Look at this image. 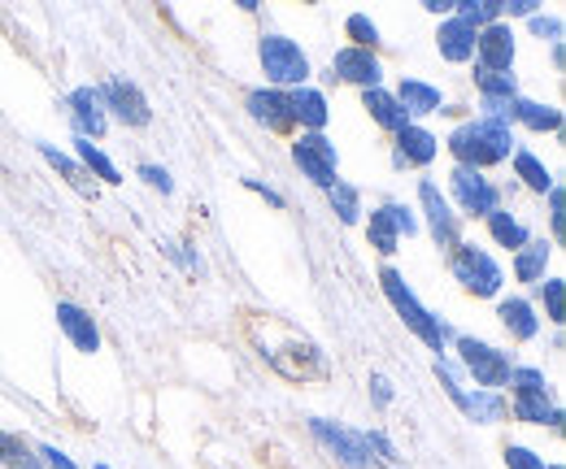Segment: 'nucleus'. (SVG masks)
Returning a JSON list of instances; mask_svg holds the SVG:
<instances>
[{"label": "nucleus", "instance_id": "obj_5", "mask_svg": "<svg viewBox=\"0 0 566 469\" xmlns=\"http://www.w3.org/2000/svg\"><path fill=\"white\" fill-rule=\"evenodd\" d=\"M453 348H458V361H462V370L475 379L480 392L505 387V379H510V370H514L510 352H501L496 343L475 339V335H453Z\"/></svg>", "mask_w": 566, "mask_h": 469}, {"label": "nucleus", "instance_id": "obj_4", "mask_svg": "<svg viewBox=\"0 0 566 469\" xmlns=\"http://www.w3.org/2000/svg\"><path fill=\"white\" fill-rule=\"evenodd\" d=\"M449 274L462 283V291H471V296H480V300H493V296H501V287H505L501 266H496L480 244H471V239H462V244L449 253Z\"/></svg>", "mask_w": 566, "mask_h": 469}, {"label": "nucleus", "instance_id": "obj_35", "mask_svg": "<svg viewBox=\"0 0 566 469\" xmlns=\"http://www.w3.org/2000/svg\"><path fill=\"white\" fill-rule=\"evenodd\" d=\"M345 35L354 40L349 49H361V53H375L384 40H379V22L370 18V13H349L345 18Z\"/></svg>", "mask_w": 566, "mask_h": 469}, {"label": "nucleus", "instance_id": "obj_52", "mask_svg": "<svg viewBox=\"0 0 566 469\" xmlns=\"http://www.w3.org/2000/svg\"><path fill=\"white\" fill-rule=\"evenodd\" d=\"M92 469H109V466H92Z\"/></svg>", "mask_w": 566, "mask_h": 469}, {"label": "nucleus", "instance_id": "obj_20", "mask_svg": "<svg viewBox=\"0 0 566 469\" xmlns=\"http://www.w3.org/2000/svg\"><path fill=\"white\" fill-rule=\"evenodd\" d=\"M510 122H518V127H527V131H536V135H558L563 131V109H558V105H545V100L514 96Z\"/></svg>", "mask_w": 566, "mask_h": 469}, {"label": "nucleus", "instance_id": "obj_21", "mask_svg": "<svg viewBox=\"0 0 566 469\" xmlns=\"http://www.w3.org/2000/svg\"><path fill=\"white\" fill-rule=\"evenodd\" d=\"M361 109L370 114L375 127H384L388 135H397L410 127V114L397 105V96H392L388 87H366V92H361Z\"/></svg>", "mask_w": 566, "mask_h": 469}, {"label": "nucleus", "instance_id": "obj_36", "mask_svg": "<svg viewBox=\"0 0 566 469\" xmlns=\"http://www.w3.org/2000/svg\"><path fill=\"white\" fill-rule=\"evenodd\" d=\"M0 466L4 469H44L40 466V457H35V448H27L18 435H9V430H0Z\"/></svg>", "mask_w": 566, "mask_h": 469}, {"label": "nucleus", "instance_id": "obj_50", "mask_svg": "<svg viewBox=\"0 0 566 469\" xmlns=\"http://www.w3.org/2000/svg\"><path fill=\"white\" fill-rule=\"evenodd\" d=\"M453 4H458V0H423L427 13H440V18H453Z\"/></svg>", "mask_w": 566, "mask_h": 469}, {"label": "nucleus", "instance_id": "obj_1", "mask_svg": "<svg viewBox=\"0 0 566 469\" xmlns=\"http://www.w3.org/2000/svg\"><path fill=\"white\" fill-rule=\"evenodd\" d=\"M444 148L453 152V161H458V166H467V170H480V174H484L489 166L514 157V131H510L505 122L471 118V122H462V127H453V131H449Z\"/></svg>", "mask_w": 566, "mask_h": 469}, {"label": "nucleus", "instance_id": "obj_47", "mask_svg": "<svg viewBox=\"0 0 566 469\" xmlns=\"http://www.w3.org/2000/svg\"><path fill=\"white\" fill-rule=\"evenodd\" d=\"M532 13H541L536 0H501V22L505 18H532Z\"/></svg>", "mask_w": 566, "mask_h": 469}, {"label": "nucleus", "instance_id": "obj_18", "mask_svg": "<svg viewBox=\"0 0 566 469\" xmlns=\"http://www.w3.org/2000/svg\"><path fill=\"white\" fill-rule=\"evenodd\" d=\"M496 318L510 331V339H518V343L541 335V318H536V305L527 296H501L496 300Z\"/></svg>", "mask_w": 566, "mask_h": 469}, {"label": "nucleus", "instance_id": "obj_10", "mask_svg": "<svg viewBox=\"0 0 566 469\" xmlns=\"http://www.w3.org/2000/svg\"><path fill=\"white\" fill-rule=\"evenodd\" d=\"M310 435L332 452V461H340L345 469H370L366 461V448H361V435L332 422V417H310Z\"/></svg>", "mask_w": 566, "mask_h": 469}, {"label": "nucleus", "instance_id": "obj_16", "mask_svg": "<svg viewBox=\"0 0 566 469\" xmlns=\"http://www.w3.org/2000/svg\"><path fill=\"white\" fill-rule=\"evenodd\" d=\"M505 413L523 426H549V430H563V408L554 404L549 392H514Z\"/></svg>", "mask_w": 566, "mask_h": 469}, {"label": "nucleus", "instance_id": "obj_34", "mask_svg": "<svg viewBox=\"0 0 566 469\" xmlns=\"http://www.w3.org/2000/svg\"><path fill=\"white\" fill-rule=\"evenodd\" d=\"M475 87H480V100H514L518 96V78L514 74H493V70L475 66Z\"/></svg>", "mask_w": 566, "mask_h": 469}, {"label": "nucleus", "instance_id": "obj_26", "mask_svg": "<svg viewBox=\"0 0 566 469\" xmlns=\"http://www.w3.org/2000/svg\"><path fill=\"white\" fill-rule=\"evenodd\" d=\"M549 257H554V244H549V239H527V244L514 253V278H518V283H541L545 269H549Z\"/></svg>", "mask_w": 566, "mask_h": 469}, {"label": "nucleus", "instance_id": "obj_15", "mask_svg": "<svg viewBox=\"0 0 566 469\" xmlns=\"http://www.w3.org/2000/svg\"><path fill=\"white\" fill-rule=\"evenodd\" d=\"M53 318H57V331L71 339L74 352H101V327H96V318L83 309V305H74V300H57V309H53Z\"/></svg>", "mask_w": 566, "mask_h": 469}, {"label": "nucleus", "instance_id": "obj_44", "mask_svg": "<svg viewBox=\"0 0 566 469\" xmlns=\"http://www.w3.org/2000/svg\"><path fill=\"white\" fill-rule=\"evenodd\" d=\"M161 248H166V257H175V262L188 269V274H206V262H201L197 253H188V244H170V239H166Z\"/></svg>", "mask_w": 566, "mask_h": 469}, {"label": "nucleus", "instance_id": "obj_2", "mask_svg": "<svg viewBox=\"0 0 566 469\" xmlns=\"http://www.w3.org/2000/svg\"><path fill=\"white\" fill-rule=\"evenodd\" d=\"M379 287H384L388 305L397 309V318L406 322V331H410L415 339H423L436 356H444V352H449V343H453V331H449V327L427 309L423 300L410 291L406 274H401V269H392V266H384L379 269Z\"/></svg>", "mask_w": 566, "mask_h": 469}, {"label": "nucleus", "instance_id": "obj_48", "mask_svg": "<svg viewBox=\"0 0 566 469\" xmlns=\"http://www.w3.org/2000/svg\"><path fill=\"white\" fill-rule=\"evenodd\" d=\"M370 401L379 404V408L392 404V383H388V374H370Z\"/></svg>", "mask_w": 566, "mask_h": 469}, {"label": "nucleus", "instance_id": "obj_39", "mask_svg": "<svg viewBox=\"0 0 566 469\" xmlns=\"http://www.w3.org/2000/svg\"><path fill=\"white\" fill-rule=\"evenodd\" d=\"M431 370H436V379H440L444 396H449L453 404H462V392H467V387H462V374H458V365H453L449 356H436V361H431Z\"/></svg>", "mask_w": 566, "mask_h": 469}, {"label": "nucleus", "instance_id": "obj_19", "mask_svg": "<svg viewBox=\"0 0 566 469\" xmlns=\"http://www.w3.org/2000/svg\"><path fill=\"white\" fill-rule=\"evenodd\" d=\"M287 105H292V122H296L301 131L323 135L332 109H327V96H323L318 87H296V92H287Z\"/></svg>", "mask_w": 566, "mask_h": 469}, {"label": "nucleus", "instance_id": "obj_46", "mask_svg": "<svg viewBox=\"0 0 566 469\" xmlns=\"http://www.w3.org/2000/svg\"><path fill=\"white\" fill-rule=\"evenodd\" d=\"M35 457H40V466L44 469H78L71 457H66L62 448H53V444H40V448H35Z\"/></svg>", "mask_w": 566, "mask_h": 469}, {"label": "nucleus", "instance_id": "obj_37", "mask_svg": "<svg viewBox=\"0 0 566 469\" xmlns=\"http://www.w3.org/2000/svg\"><path fill=\"white\" fill-rule=\"evenodd\" d=\"M505 387H510V396H514V392H549V379H545V370H536V365H514L510 379H505Z\"/></svg>", "mask_w": 566, "mask_h": 469}, {"label": "nucleus", "instance_id": "obj_8", "mask_svg": "<svg viewBox=\"0 0 566 469\" xmlns=\"http://www.w3.org/2000/svg\"><path fill=\"white\" fill-rule=\"evenodd\" d=\"M96 96H101L105 114H114L123 127H148V122H153L148 96H144L132 78H105V83L96 87Z\"/></svg>", "mask_w": 566, "mask_h": 469}, {"label": "nucleus", "instance_id": "obj_9", "mask_svg": "<svg viewBox=\"0 0 566 469\" xmlns=\"http://www.w3.org/2000/svg\"><path fill=\"white\" fill-rule=\"evenodd\" d=\"M449 192H453V201H458V209L467 217H489L493 209H501V192H496L480 170H467V166H453L449 170Z\"/></svg>", "mask_w": 566, "mask_h": 469}, {"label": "nucleus", "instance_id": "obj_33", "mask_svg": "<svg viewBox=\"0 0 566 469\" xmlns=\"http://www.w3.org/2000/svg\"><path fill=\"white\" fill-rule=\"evenodd\" d=\"M361 448H366V461L379 469H401V452H397V444L384 435V430H366L361 435Z\"/></svg>", "mask_w": 566, "mask_h": 469}, {"label": "nucleus", "instance_id": "obj_7", "mask_svg": "<svg viewBox=\"0 0 566 469\" xmlns=\"http://www.w3.org/2000/svg\"><path fill=\"white\" fill-rule=\"evenodd\" d=\"M419 204H423V217H427V231H431V239H436V248H444V253H453L458 244H462V217L453 213V204L449 196L431 183V179H419Z\"/></svg>", "mask_w": 566, "mask_h": 469}, {"label": "nucleus", "instance_id": "obj_22", "mask_svg": "<svg viewBox=\"0 0 566 469\" xmlns=\"http://www.w3.org/2000/svg\"><path fill=\"white\" fill-rule=\"evenodd\" d=\"M436 49H440V57H444V62L467 66V62H475V31H471V26H462L458 18H444V22H440V31H436Z\"/></svg>", "mask_w": 566, "mask_h": 469}, {"label": "nucleus", "instance_id": "obj_51", "mask_svg": "<svg viewBox=\"0 0 566 469\" xmlns=\"http://www.w3.org/2000/svg\"><path fill=\"white\" fill-rule=\"evenodd\" d=\"M545 469H563V466H545Z\"/></svg>", "mask_w": 566, "mask_h": 469}, {"label": "nucleus", "instance_id": "obj_29", "mask_svg": "<svg viewBox=\"0 0 566 469\" xmlns=\"http://www.w3.org/2000/svg\"><path fill=\"white\" fill-rule=\"evenodd\" d=\"M484 222H489V235H493L501 248H510V253H518V248L532 239V231H527L510 209H493Z\"/></svg>", "mask_w": 566, "mask_h": 469}, {"label": "nucleus", "instance_id": "obj_11", "mask_svg": "<svg viewBox=\"0 0 566 469\" xmlns=\"http://www.w3.org/2000/svg\"><path fill=\"white\" fill-rule=\"evenodd\" d=\"M514 31L510 22H493L484 31H475V66L480 70H493V74H514Z\"/></svg>", "mask_w": 566, "mask_h": 469}, {"label": "nucleus", "instance_id": "obj_49", "mask_svg": "<svg viewBox=\"0 0 566 469\" xmlns=\"http://www.w3.org/2000/svg\"><path fill=\"white\" fill-rule=\"evenodd\" d=\"M244 188H249V192H258V196H266L275 209H283V196L275 192V188H266V183H258V179H244Z\"/></svg>", "mask_w": 566, "mask_h": 469}, {"label": "nucleus", "instance_id": "obj_28", "mask_svg": "<svg viewBox=\"0 0 566 469\" xmlns=\"http://www.w3.org/2000/svg\"><path fill=\"white\" fill-rule=\"evenodd\" d=\"M471 422H480V426H496V422H505L510 413H505V401L496 396V392H462V404H458Z\"/></svg>", "mask_w": 566, "mask_h": 469}, {"label": "nucleus", "instance_id": "obj_32", "mask_svg": "<svg viewBox=\"0 0 566 469\" xmlns=\"http://www.w3.org/2000/svg\"><path fill=\"white\" fill-rule=\"evenodd\" d=\"M366 239H370V248H375L379 257H392L397 244H401V235H397V226L388 222L384 209H370V217H366Z\"/></svg>", "mask_w": 566, "mask_h": 469}, {"label": "nucleus", "instance_id": "obj_42", "mask_svg": "<svg viewBox=\"0 0 566 469\" xmlns=\"http://www.w3.org/2000/svg\"><path fill=\"white\" fill-rule=\"evenodd\" d=\"M136 174H140V179L148 183V188H153V192H161V196H170V192H175V179H170V170H166V166H153V161H144Z\"/></svg>", "mask_w": 566, "mask_h": 469}, {"label": "nucleus", "instance_id": "obj_43", "mask_svg": "<svg viewBox=\"0 0 566 469\" xmlns=\"http://www.w3.org/2000/svg\"><path fill=\"white\" fill-rule=\"evenodd\" d=\"M527 26H532V35H536V40H554V44H563V18L532 13V18H527Z\"/></svg>", "mask_w": 566, "mask_h": 469}, {"label": "nucleus", "instance_id": "obj_17", "mask_svg": "<svg viewBox=\"0 0 566 469\" xmlns=\"http://www.w3.org/2000/svg\"><path fill=\"white\" fill-rule=\"evenodd\" d=\"M332 78L340 83H354V87H384V66L375 53H361V49H340L332 57Z\"/></svg>", "mask_w": 566, "mask_h": 469}, {"label": "nucleus", "instance_id": "obj_45", "mask_svg": "<svg viewBox=\"0 0 566 469\" xmlns=\"http://www.w3.org/2000/svg\"><path fill=\"white\" fill-rule=\"evenodd\" d=\"M549 226H554V239H563V226H566V196L563 188H549Z\"/></svg>", "mask_w": 566, "mask_h": 469}, {"label": "nucleus", "instance_id": "obj_14", "mask_svg": "<svg viewBox=\"0 0 566 469\" xmlns=\"http://www.w3.org/2000/svg\"><path fill=\"white\" fill-rule=\"evenodd\" d=\"M66 114H71V127L78 139H101L109 131V114H105L96 87H74L66 96Z\"/></svg>", "mask_w": 566, "mask_h": 469}, {"label": "nucleus", "instance_id": "obj_38", "mask_svg": "<svg viewBox=\"0 0 566 469\" xmlns=\"http://www.w3.org/2000/svg\"><path fill=\"white\" fill-rule=\"evenodd\" d=\"M563 300H566V287L563 278H541V305H545V318L554 322V327H563Z\"/></svg>", "mask_w": 566, "mask_h": 469}, {"label": "nucleus", "instance_id": "obj_40", "mask_svg": "<svg viewBox=\"0 0 566 469\" xmlns=\"http://www.w3.org/2000/svg\"><path fill=\"white\" fill-rule=\"evenodd\" d=\"M379 209L388 213V222L397 226V235H406V239H410V235H419V217H415V213H410L406 204L388 201V204H379Z\"/></svg>", "mask_w": 566, "mask_h": 469}, {"label": "nucleus", "instance_id": "obj_3", "mask_svg": "<svg viewBox=\"0 0 566 469\" xmlns=\"http://www.w3.org/2000/svg\"><path fill=\"white\" fill-rule=\"evenodd\" d=\"M258 62H262V74H266V83L271 87H280V92H296V87H310V57H305V49L296 44V40H287L280 31H266L262 40H258Z\"/></svg>", "mask_w": 566, "mask_h": 469}, {"label": "nucleus", "instance_id": "obj_13", "mask_svg": "<svg viewBox=\"0 0 566 469\" xmlns=\"http://www.w3.org/2000/svg\"><path fill=\"white\" fill-rule=\"evenodd\" d=\"M436 152H440V139L419 122H410L406 131L392 135V166L397 170H423L436 161Z\"/></svg>", "mask_w": 566, "mask_h": 469}, {"label": "nucleus", "instance_id": "obj_6", "mask_svg": "<svg viewBox=\"0 0 566 469\" xmlns=\"http://www.w3.org/2000/svg\"><path fill=\"white\" fill-rule=\"evenodd\" d=\"M292 161H296V170L314 183V188H332L336 179H340V152H336V143L327 139V135H296L292 139Z\"/></svg>", "mask_w": 566, "mask_h": 469}, {"label": "nucleus", "instance_id": "obj_31", "mask_svg": "<svg viewBox=\"0 0 566 469\" xmlns=\"http://www.w3.org/2000/svg\"><path fill=\"white\" fill-rule=\"evenodd\" d=\"M327 201H332V213H336L345 226H357V222H361V192H357L354 183L336 179V183L327 188Z\"/></svg>", "mask_w": 566, "mask_h": 469}, {"label": "nucleus", "instance_id": "obj_41", "mask_svg": "<svg viewBox=\"0 0 566 469\" xmlns=\"http://www.w3.org/2000/svg\"><path fill=\"white\" fill-rule=\"evenodd\" d=\"M505 469H545V457L523 444H505Z\"/></svg>", "mask_w": 566, "mask_h": 469}, {"label": "nucleus", "instance_id": "obj_23", "mask_svg": "<svg viewBox=\"0 0 566 469\" xmlns=\"http://www.w3.org/2000/svg\"><path fill=\"white\" fill-rule=\"evenodd\" d=\"M392 96H397V105L410 118H427V114H440L444 109V92L436 83H423V78H401V87Z\"/></svg>", "mask_w": 566, "mask_h": 469}, {"label": "nucleus", "instance_id": "obj_25", "mask_svg": "<svg viewBox=\"0 0 566 469\" xmlns=\"http://www.w3.org/2000/svg\"><path fill=\"white\" fill-rule=\"evenodd\" d=\"M514 174H518V183H523L527 192H536V196H549V188H558V179L549 174V166H545L536 152H527V148H514Z\"/></svg>", "mask_w": 566, "mask_h": 469}, {"label": "nucleus", "instance_id": "obj_27", "mask_svg": "<svg viewBox=\"0 0 566 469\" xmlns=\"http://www.w3.org/2000/svg\"><path fill=\"white\" fill-rule=\"evenodd\" d=\"M74 161L87 170V179H101V183H109V188H114V183H123L118 166H114V161H109L92 139H78V135H74Z\"/></svg>", "mask_w": 566, "mask_h": 469}, {"label": "nucleus", "instance_id": "obj_24", "mask_svg": "<svg viewBox=\"0 0 566 469\" xmlns=\"http://www.w3.org/2000/svg\"><path fill=\"white\" fill-rule=\"evenodd\" d=\"M35 148H40V157H44V161H49V166H53V170H57V174L71 183L78 196H92V201H96V192H101V188H96V179H87V170H83L74 157L57 152L53 143H35Z\"/></svg>", "mask_w": 566, "mask_h": 469}, {"label": "nucleus", "instance_id": "obj_12", "mask_svg": "<svg viewBox=\"0 0 566 469\" xmlns=\"http://www.w3.org/2000/svg\"><path fill=\"white\" fill-rule=\"evenodd\" d=\"M244 109H249V118H253L258 127H266L271 135L296 131V122H292V105H287V92H280V87H253V92L244 96Z\"/></svg>", "mask_w": 566, "mask_h": 469}, {"label": "nucleus", "instance_id": "obj_30", "mask_svg": "<svg viewBox=\"0 0 566 469\" xmlns=\"http://www.w3.org/2000/svg\"><path fill=\"white\" fill-rule=\"evenodd\" d=\"M453 18L462 26H471V31H484V26L501 22V0H458L453 4Z\"/></svg>", "mask_w": 566, "mask_h": 469}]
</instances>
